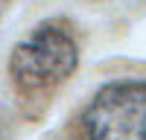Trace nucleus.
I'll use <instances>...</instances> for the list:
<instances>
[{
	"label": "nucleus",
	"instance_id": "f257e3e1",
	"mask_svg": "<svg viewBox=\"0 0 146 140\" xmlns=\"http://www.w3.org/2000/svg\"><path fill=\"white\" fill-rule=\"evenodd\" d=\"M88 140H146V79L108 82L82 114Z\"/></svg>",
	"mask_w": 146,
	"mask_h": 140
},
{
	"label": "nucleus",
	"instance_id": "f03ea898",
	"mask_svg": "<svg viewBox=\"0 0 146 140\" xmlns=\"http://www.w3.org/2000/svg\"><path fill=\"white\" fill-rule=\"evenodd\" d=\"M79 64V50L73 38L50 23L35 26L9 58V70L15 82L27 90H41L64 82Z\"/></svg>",
	"mask_w": 146,
	"mask_h": 140
}]
</instances>
